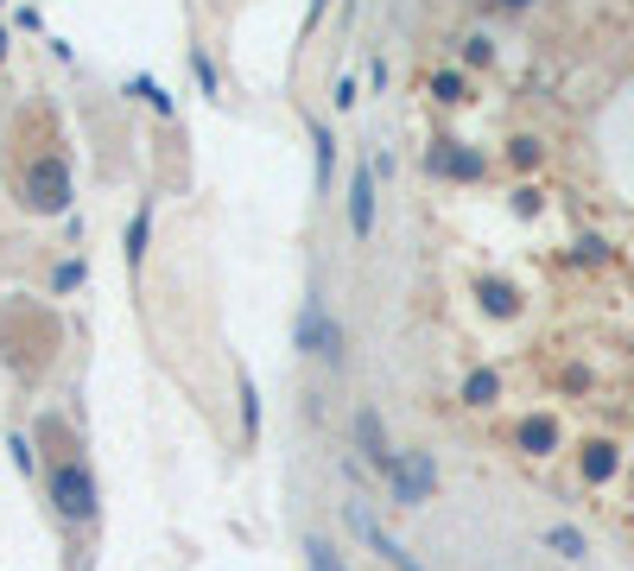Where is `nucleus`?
<instances>
[{"mask_svg": "<svg viewBox=\"0 0 634 571\" xmlns=\"http://www.w3.org/2000/svg\"><path fill=\"white\" fill-rule=\"evenodd\" d=\"M133 96H147V103L159 108V115H178V108H172V96H165V89H159L152 77H133Z\"/></svg>", "mask_w": 634, "mask_h": 571, "instance_id": "nucleus-21", "label": "nucleus"}, {"mask_svg": "<svg viewBox=\"0 0 634 571\" xmlns=\"http://www.w3.org/2000/svg\"><path fill=\"white\" fill-rule=\"evenodd\" d=\"M20 204L32 209V216H64V209H71V165H64L57 153L25 159V172H20Z\"/></svg>", "mask_w": 634, "mask_h": 571, "instance_id": "nucleus-1", "label": "nucleus"}, {"mask_svg": "<svg viewBox=\"0 0 634 571\" xmlns=\"http://www.w3.org/2000/svg\"><path fill=\"white\" fill-rule=\"evenodd\" d=\"M304 565H311V571H350V565H343V552H336L324 534H304Z\"/></svg>", "mask_w": 634, "mask_h": 571, "instance_id": "nucleus-15", "label": "nucleus"}, {"mask_svg": "<svg viewBox=\"0 0 634 571\" xmlns=\"http://www.w3.org/2000/svg\"><path fill=\"white\" fill-rule=\"evenodd\" d=\"M241 439H260V388L248 368H241Z\"/></svg>", "mask_w": 634, "mask_h": 571, "instance_id": "nucleus-16", "label": "nucleus"}, {"mask_svg": "<svg viewBox=\"0 0 634 571\" xmlns=\"http://www.w3.org/2000/svg\"><path fill=\"white\" fill-rule=\"evenodd\" d=\"M426 172L431 179H456V184H476L488 172V159L476 147H463V140H431L426 147Z\"/></svg>", "mask_w": 634, "mask_h": 571, "instance_id": "nucleus-5", "label": "nucleus"}, {"mask_svg": "<svg viewBox=\"0 0 634 571\" xmlns=\"http://www.w3.org/2000/svg\"><path fill=\"white\" fill-rule=\"evenodd\" d=\"M292 343H299L304 356L330 363V368L343 363V324L324 312V299H318V292H311V299L299 305V331H292Z\"/></svg>", "mask_w": 634, "mask_h": 571, "instance_id": "nucleus-3", "label": "nucleus"}, {"mask_svg": "<svg viewBox=\"0 0 634 571\" xmlns=\"http://www.w3.org/2000/svg\"><path fill=\"white\" fill-rule=\"evenodd\" d=\"M191 71H197V83H203V96H216V64L203 52H191Z\"/></svg>", "mask_w": 634, "mask_h": 571, "instance_id": "nucleus-23", "label": "nucleus"}, {"mask_svg": "<svg viewBox=\"0 0 634 571\" xmlns=\"http://www.w3.org/2000/svg\"><path fill=\"white\" fill-rule=\"evenodd\" d=\"M514 439H520V451H533V457H546V451L558 444V425H552L546 413H539V419H520V432H514Z\"/></svg>", "mask_w": 634, "mask_h": 571, "instance_id": "nucleus-11", "label": "nucleus"}, {"mask_svg": "<svg viewBox=\"0 0 634 571\" xmlns=\"http://www.w3.org/2000/svg\"><path fill=\"white\" fill-rule=\"evenodd\" d=\"M311 147H318V184L330 191V165H336V133L324 121H311Z\"/></svg>", "mask_w": 634, "mask_h": 571, "instance_id": "nucleus-17", "label": "nucleus"}, {"mask_svg": "<svg viewBox=\"0 0 634 571\" xmlns=\"http://www.w3.org/2000/svg\"><path fill=\"white\" fill-rule=\"evenodd\" d=\"M583 476H590V483H609V476H615V444H603V439L583 444Z\"/></svg>", "mask_w": 634, "mask_h": 571, "instance_id": "nucleus-13", "label": "nucleus"}, {"mask_svg": "<svg viewBox=\"0 0 634 571\" xmlns=\"http://www.w3.org/2000/svg\"><path fill=\"white\" fill-rule=\"evenodd\" d=\"M507 159H514V165H539V159H546V147H539L533 133H520V140H507Z\"/></svg>", "mask_w": 634, "mask_h": 571, "instance_id": "nucleus-19", "label": "nucleus"}, {"mask_svg": "<svg viewBox=\"0 0 634 571\" xmlns=\"http://www.w3.org/2000/svg\"><path fill=\"white\" fill-rule=\"evenodd\" d=\"M431 103H463V71H431Z\"/></svg>", "mask_w": 634, "mask_h": 571, "instance_id": "nucleus-18", "label": "nucleus"}, {"mask_svg": "<svg viewBox=\"0 0 634 571\" xmlns=\"http://www.w3.org/2000/svg\"><path fill=\"white\" fill-rule=\"evenodd\" d=\"M355 451H362L380 476H394V464H400V451H387V425H380L375 407H362V413H355Z\"/></svg>", "mask_w": 634, "mask_h": 571, "instance_id": "nucleus-7", "label": "nucleus"}, {"mask_svg": "<svg viewBox=\"0 0 634 571\" xmlns=\"http://www.w3.org/2000/svg\"><path fill=\"white\" fill-rule=\"evenodd\" d=\"M476 299H482V312H488V317H514V312H520V292H514L507 280H482Z\"/></svg>", "mask_w": 634, "mask_h": 571, "instance_id": "nucleus-9", "label": "nucleus"}, {"mask_svg": "<svg viewBox=\"0 0 634 571\" xmlns=\"http://www.w3.org/2000/svg\"><path fill=\"white\" fill-rule=\"evenodd\" d=\"M431 489H438V464H431V451H406L400 464H394V476H387V495H394L400 508H419Z\"/></svg>", "mask_w": 634, "mask_h": 571, "instance_id": "nucleus-4", "label": "nucleus"}, {"mask_svg": "<svg viewBox=\"0 0 634 571\" xmlns=\"http://www.w3.org/2000/svg\"><path fill=\"white\" fill-rule=\"evenodd\" d=\"M488 57H495V39H488V32H470V39H463V64H488Z\"/></svg>", "mask_w": 634, "mask_h": 571, "instance_id": "nucleus-20", "label": "nucleus"}, {"mask_svg": "<svg viewBox=\"0 0 634 571\" xmlns=\"http://www.w3.org/2000/svg\"><path fill=\"white\" fill-rule=\"evenodd\" d=\"M495 400H502V375H495V368L463 375V407H495Z\"/></svg>", "mask_w": 634, "mask_h": 571, "instance_id": "nucleus-10", "label": "nucleus"}, {"mask_svg": "<svg viewBox=\"0 0 634 571\" xmlns=\"http://www.w3.org/2000/svg\"><path fill=\"white\" fill-rule=\"evenodd\" d=\"M514 209H520V216H533V209H539V191H533V184H520V191H514Z\"/></svg>", "mask_w": 634, "mask_h": 571, "instance_id": "nucleus-25", "label": "nucleus"}, {"mask_svg": "<svg viewBox=\"0 0 634 571\" xmlns=\"http://www.w3.org/2000/svg\"><path fill=\"white\" fill-rule=\"evenodd\" d=\"M343 515H350V527L362 534V540H368V552H380V559H387L394 571H426V565H419V559H412V552H406L400 540H394V534H380V520L368 515V502H343Z\"/></svg>", "mask_w": 634, "mask_h": 571, "instance_id": "nucleus-6", "label": "nucleus"}, {"mask_svg": "<svg viewBox=\"0 0 634 571\" xmlns=\"http://www.w3.org/2000/svg\"><path fill=\"white\" fill-rule=\"evenodd\" d=\"M7 444H13V464H20L25 476H32V470H39V457H32V439H25V432H13Z\"/></svg>", "mask_w": 634, "mask_h": 571, "instance_id": "nucleus-22", "label": "nucleus"}, {"mask_svg": "<svg viewBox=\"0 0 634 571\" xmlns=\"http://www.w3.org/2000/svg\"><path fill=\"white\" fill-rule=\"evenodd\" d=\"M495 7H507V13H520V7H533V0H495Z\"/></svg>", "mask_w": 634, "mask_h": 571, "instance_id": "nucleus-26", "label": "nucleus"}, {"mask_svg": "<svg viewBox=\"0 0 634 571\" xmlns=\"http://www.w3.org/2000/svg\"><path fill=\"white\" fill-rule=\"evenodd\" d=\"M51 286H57V292H71V286H83V260H64V267H57V280H51Z\"/></svg>", "mask_w": 634, "mask_h": 571, "instance_id": "nucleus-24", "label": "nucleus"}, {"mask_svg": "<svg viewBox=\"0 0 634 571\" xmlns=\"http://www.w3.org/2000/svg\"><path fill=\"white\" fill-rule=\"evenodd\" d=\"M0 57H7V32H0Z\"/></svg>", "mask_w": 634, "mask_h": 571, "instance_id": "nucleus-27", "label": "nucleus"}, {"mask_svg": "<svg viewBox=\"0 0 634 571\" xmlns=\"http://www.w3.org/2000/svg\"><path fill=\"white\" fill-rule=\"evenodd\" d=\"M350 235L355 241L375 235V159L355 165V179H350Z\"/></svg>", "mask_w": 634, "mask_h": 571, "instance_id": "nucleus-8", "label": "nucleus"}, {"mask_svg": "<svg viewBox=\"0 0 634 571\" xmlns=\"http://www.w3.org/2000/svg\"><path fill=\"white\" fill-rule=\"evenodd\" d=\"M539 546H546V552H558V559H583V552H590L578 527H546V534H539Z\"/></svg>", "mask_w": 634, "mask_h": 571, "instance_id": "nucleus-14", "label": "nucleus"}, {"mask_svg": "<svg viewBox=\"0 0 634 571\" xmlns=\"http://www.w3.org/2000/svg\"><path fill=\"white\" fill-rule=\"evenodd\" d=\"M51 508L71 520V527H89L96 520V476L83 457H64V464L51 470Z\"/></svg>", "mask_w": 634, "mask_h": 571, "instance_id": "nucleus-2", "label": "nucleus"}, {"mask_svg": "<svg viewBox=\"0 0 634 571\" xmlns=\"http://www.w3.org/2000/svg\"><path fill=\"white\" fill-rule=\"evenodd\" d=\"M147 241H152V204H140L133 209V223H127V267H140V260H147Z\"/></svg>", "mask_w": 634, "mask_h": 571, "instance_id": "nucleus-12", "label": "nucleus"}]
</instances>
